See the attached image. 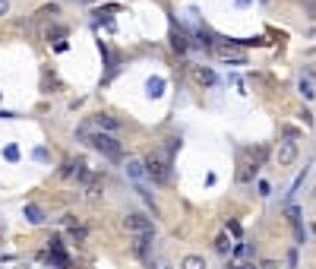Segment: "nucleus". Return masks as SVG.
<instances>
[{
	"label": "nucleus",
	"mask_w": 316,
	"mask_h": 269,
	"mask_svg": "<svg viewBox=\"0 0 316 269\" xmlns=\"http://www.w3.org/2000/svg\"><path fill=\"white\" fill-rule=\"evenodd\" d=\"M313 196H316V190H313Z\"/></svg>",
	"instance_id": "nucleus-21"
},
{
	"label": "nucleus",
	"mask_w": 316,
	"mask_h": 269,
	"mask_svg": "<svg viewBox=\"0 0 316 269\" xmlns=\"http://www.w3.org/2000/svg\"><path fill=\"white\" fill-rule=\"evenodd\" d=\"M301 95H304V98H307V101H310V98H313V95H316V92H313V86H310V82H307V79H301Z\"/></svg>",
	"instance_id": "nucleus-15"
},
{
	"label": "nucleus",
	"mask_w": 316,
	"mask_h": 269,
	"mask_svg": "<svg viewBox=\"0 0 316 269\" xmlns=\"http://www.w3.org/2000/svg\"><path fill=\"white\" fill-rule=\"evenodd\" d=\"M123 225H127V231H133V235H152V219H145V215H139V212H133V215H127L123 219Z\"/></svg>",
	"instance_id": "nucleus-3"
},
{
	"label": "nucleus",
	"mask_w": 316,
	"mask_h": 269,
	"mask_svg": "<svg viewBox=\"0 0 316 269\" xmlns=\"http://www.w3.org/2000/svg\"><path fill=\"white\" fill-rule=\"evenodd\" d=\"M10 13V0H0V16H7Z\"/></svg>",
	"instance_id": "nucleus-18"
},
{
	"label": "nucleus",
	"mask_w": 316,
	"mask_h": 269,
	"mask_svg": "<svg viewBox=\"0 0 316 269\" xmlns=\"http://www.w3.org/2000/svg\"><path fill=\"white\" fill-rule=\"evenodd\" d=\"M10 161H16V158H19V149H16V146H7V152H4Z\"/></svg>",
	"instance_id": "nucleus-17"
},
{
	"label": "nucleus",
	"mask_w": 316,
	"mask_h": 269,
	"mask_svg": "<svg viewBox=\"0 0 316 269\" xmlns=\"http://www.w3.org/2000/svg\"><path fill=\"white\" fill-rule=\"evenodd\" d=\"M48 244H51V254H60V250H64V241H60V238H51Z\"/></svg>",
	"instance_id": "nucleus-16"
},
{
	"label": "nucleus",
	"mask_w": 316,
	"mask_h": 269,
	"mask_svg": "<svg viewBox=\"0 0 316 269\" xmlns=\"http://www.w3.org/2000/svg\"><path fill=\"white\" fill-rule=\"evenodd\" d=\"M26 219H29L32 225H41V222H45V212H41V206L29 203V206H26Z\"/></svg>",
	"instance_id": "nucleus-6"
},
{
	"label": "nucleus",
	"mask_w": 316,
	"mask_h": 269,
	"mask_svg": "<svg viewBox=\"0 0 316 269\" xmlns=\"http://www.w3.org/2000/svg\"><path fill=\"white\" fill-rule=\"evenodd\" d=\"M127 174L133 177V181H139V177L145 174V161H139V158H130V161H127Z\"/></svg>",
	"instance_id": "nucleus-5"
},
{
	"label": "nucleus",
	"mask_w": 316,
	"mask_h": 269,
	"mask_svg": "<svg viewBox=\"0 0 316 269\" xmlns=\"http://www.w3.org/2000/svg\"><path fill=\"white\" fill-rule=\"evenodd\" d=\"M221 57H225V60H234V64H244V54L228 51V48H221Z\"/></svg>",
	"instance_id": "nucleus-13"
},
{
	"label": "nucleus",
	"mask_w": 316,
	"mask_h": 269,
	"mask_svg": "<svg viewBox=\"0 0 316 269\" xmlns=\"http://www.w3.org/2000/svg\"><path fill=\"white\" fill-rule=\"evenodd\" d=\"M171 48H174L177 54H183V51H187V48H190V42H187V38H183V35H177V32H174V38H171Z\"/></svg>",
	"instance_id": "nucleus-11"
},
{
	"label": "nucleus",
	"mask_w": 316,
	"mask_h": 269,
	"mask_svg": "<svg viewBox=\"0 0 316 269\" xmlns=\"http://www.w3.org/2000/svg\"><path fill=\"white\" fill-rule=\"evenodd\" d=\"M79 136L89 142L92 149L104 152L108 158H120V142H117L114 136H108V133H89V130H79Z\"/></svg>",
	"instance_id": "nucleus-1"
},
{
	"label": "nucleus",
	"mask_w": 316,
	"mask_h": 269,
	"mask_svg": "<svg viewBox=\"0 0 316 269\" xmlns=\"http://www.w3.org/2000/svg\"><path fill=\"white\" fill-rule=\"evenodd\" d=\"M196 79L206 82V86H212V82H215V73H212L209 67H199V70H196Z\"/></svg>",
	"instance_id": "nucleus-10"
},
{
	"label": "nucleus",
	"mask_w": 316,
	"mask_h": 269,
	"mask_svg": "<svg viewBox=\"0 0 316 269\" xmlns=\"http://www.w3.org/2000/svg\"><path fill=\"white\" fill-rule=\"evenodd\" d=\"M45 260H51L54 266H60V269H67V257H64V254H48Z\"/></svg>",
	"instance_id": "nucleus-14"
},
{
	"label": "nucleus",
	"mask_w": 316,
	"mask_h": 269,
	"mask_svg": "<svg viewBox=\"0 0 316 269\" xmlns=\"http://www.w3.org/2000/svg\"><path fill=\"white\" fill-rule=\"evenodd\" d=\"M234 269H253V266H234Z\"/></svg>",
	"instance_id": "nucleus-20"
},
{
	"label": "nucleus",
	"mask_w": 316,
	"mask_h": 269,
	"mask_svg": "<svg viewBox=\"0 0 316 269\" xmlns=\"http://www.w3.org/2000/svg\"><path fill=\"white\" fill-rule=\"evenodd\" d=\"M95 123H98L101 130H120V120H117V117H111V114H98V117H95Z\"/></svg>",
	"instance_id": "nucleus-7"
},
{
	"label": "nucleus",
	"mask_w": 316,
	"mask_h": 269,
	"mask_svg": "<svg viewBox=\"0 0 316 269\" xmlns=\"http://www.w3.org/2000/svg\"><path fill=\"white\" fill-rule=\"evenodd\" d=\"M168 168H171V161H168V158H161L158 152L145 158V174L152 177V181H158V184H164V181L171 177V171H168Z\"/></svg>",
	"instance_id": "nucleus-2"
},
{
	"label": "nucleus",
	"mask_w": 316,
	"mask_h": 269,
	"mask_svg": "<svg viewBox=\"0 0 316 269\" xmlns=\"http://www.w3.org/2000/svg\"><path fill=\"white\" fill-rule=\"evenodd\" d=\"M237 4H240V7H247V4H250V0H237Z\"/></svg>",
	"instance_id": "nucleus-19"
},
{
	"label": "nucleus",
	"mask_w": 316,
	"mask_h": 269,
	"mask_svg": "<svg viewBox=\"0 0 316 269\" xmlns=\"http://www.w3.org/2000/svg\"><path fill=\"white\" fill-rule=\"evenodd\" d=\"M215 250H218V254H228V250H231V241H228V235H218V241H215Z\"/></svg>",
	"instance_id": "nucleus-12"
},
{
	"label": "nucleus",
	"mask_w": 316,
	"mask_h": 269,
	"mask_svg": "<svg viewBox=\"0 0 316 269\" xmlns=\"http://www.w3.org/2000/svg\"><path fill=\"white\" fill-rule=\"evenodd\" d=\"M183 269H206V263H202V257H196V254H190V257H183V263H180Z\"/></svg>",
	"instance_id": "nucleus-9"
},
{
	"label": "nucleus",
	"mask_w": 316,
	"mask_h": 269,
	"mask_svg": "<svg viewBox=\"0 0 316 269\" xmlns=\"http://www.w3.org/2000/svg\"><path fill=\"white\" fill-rule=\"evenodd\" d=\"M297 158V142H291V136L282 142V149H278V165H291Z\"/></svg>",
	"instance_id": "nucleus-4"
},
{
	"label": "nucleus",
	"mask_w": 316,
	"mask_h": 269,
	"mask_svg": "<svg viewBox=\"0 0 316 269\" xmlns=\"http://www.w3.org/2000/svg\"><path fill=\"white\" fill-rule=\"evenodd\" d=\"M145 89H149V95H152V98H158V95L164 92V79H161V76L149 79V82H145Z\"/></svg>",
	"instance_id": "nucleus-8"
}]
</instances>
